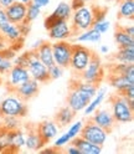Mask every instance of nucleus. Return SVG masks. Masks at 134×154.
Here are the masks:
<instances>
[{
    "label": "nucleus",
    "mask_w": 134,
    "mask_h": 154,
    "mask_svg": "<svg viewBox=\"0 0 134 154\" xmlns=\"http://www.w3.org/2000/svg\"><path fill=\"white\" fill-rule=\"evenodd\" d=\"M24 40H25V37H21L20 40H17V41H15V42H13V44H9V46H10L15 52H17V51H20V50L23 49V46H24Z\"/></svg>",
    "instance_id": "42"
},
{
    "label": "nucleus",
    "mask_w": 134,
    "mask_h": 154,
    "mask_svg": "<svg viewBox=\"0 0 134 154\" xmlns=\"http://www.w3.org/2000/svg\"><path fill=\"white\" fill-rule=\"evenodd\" d=\"M13 61L8 59H2L0 60V75H5L9 72V70L13 67Z\"/></svg>",
    "instance_id": "38"
},
{
    "label": "nucleus",
    "mask_w": 134,
    "mask_h": 154,
    "mask_svg": "<svg viewBox=\"0 0 134 154\" xmlns=\"http://www.w3.org/2000/svg\"><path fill=\"white\" fill-rule=\"evenodd\" d=\"M107 96V88L106 87H98L97 92H96V94L93 96V98L88 102V104L84 107V114L86 116H91L96 109L99 108V106L102 104V102L104 101V98H106Z\"/></svg>",
    "instance_id": "22"
},
{
    "label": "nucleus",
    "mask_w": 134,
    "mask_h": 154,
    "mask_svg": "<svg viewBox=\"0 0 134 154\" xmlns=\"http://www.w3.org/2000/svg\"><path fill=\"white\" fill-rule=\"evenodd\" d=\"M10 147V131L0 126V153H8Z\"/></svg>",
    "instance_id": "31"
},
{
    "label": "nucleus",
    "mask_w": 134,
    "mask_h": 154,
    "mask_svg": "<svg viewBox=\"0 0 134 154\" xmlns=\"http://www.w3.org/2000/svg\"><path fill=\"white\" fill-rule=\"evenodd\" d=\"M9 46V42L6 38L2 35V32H0V51H3L4 49H6V47Z\"/></svg>",
    "instance_id": "48"
},
{
    "label": "nucleus",
    "mask_w": 134,
    "mask_h": 154,
    "mask_svg": "<svg viewBox=\"0 0 134 154\" xmlns=\"http://www.w3.org/2000/svg\"><path fill=\"white\" fill-rule=\"evenodd\" d=\"M26 138H25V147L29 150H39L46 146V143L41 139L40 134L37 133L36 126L27 124L26 127Z\"/></svg>",
    "instance_id": "15"
},
{
    "label": "nucleus",
    "mask_w": 134,
    "mask_h": 154,
    "mask_svg": "<svg viewBox=\"0 0 134 154\" xmlns=\"http://www.w3.org/2000/svg\"><path fill=\"white\" fill-rule=\"evenodd\" d=\"M36 56L39 57V60L49 69L50 66L55 63L53 61V55H52V44L49 41H42L41 45L35 49Z\"/></svg>",
    "instance_id": "17"
},
{
    "label": "nucleus",
    "mask_w": 134,
    "mask_h": 154,
    "mask_svg": "<svg viewBox=\"0 0 134 154\" xmlns=\"http://www.w3.org/2000/svg\"><path fill=\"white\" fill-rule=\"evenodd\" d=\"M29 79H31L29 70L26 67H21L17 65H13V67L8 72V88L13 92L16 87L26 82Z\"/></svg>",
    "instance_id": "9"
},
{
    "label": "nucleus",
    "mask_w": 134,
    "mask_h": 154,
    "mask_svg": "<svg viewBox=\"0 0 134 154\" xmlns=\"http://www.w3.org/2000/svg\"><path fill=\"white\" fill-rule=\"evenodd\" d=\"M118 17L124 20H133L134 0H118Z\"/></svg>",
    "instance_id": "27"
},
{
    "label": "nucleus",
    "mask_w": 134,
    "mask_h": 154,
    "mask_svg": "<svg viewBox=\"0 0 134 154\" xmlns=\"http://www.w3.org/2000/svg\"><path fill=\"white\" fill-rule=\"evenodd\" d=\"M124 76L127 77L129 82L134 83V65H133V63H130V65H129L128 70H127L126 72H124Z\"/></svg>",
    "instance_id": "43"
},
{
    "label": "nucleus",
    "mask_w": 134,
    "mask_h": 154,
    "mask_svg": "<svg viewBox=\"0 0 134 154\" xmlns=\"http://www.w3.org/2000/svg\"><path fill=\"white\" fill-rule=\"evenodd\" d=\"M71 143L78 148L81 154H99L102 152V146L93 144V143L88 142L87 139H84V138H82L80 136L73 138L71 140Z\"/></svg>",
    "instance_id": "19"
},
{
    "label": "nucleus",
    "mask_w": 134,
    "mask_h": 154,
    "mask_svg": "<svg viewBox=\"0 0 134 154\" xmlns=\"http://www.w3.org/2000/svg\"><path fill=\"white\" fill-rule=\"evenodd\" d=\"M16 3H20V4H24V5H29L31 3V0H14Z\"/></svg>",
    "instance_id": "52"
},
{
    "label": "nucleus",
    "mask_w": 134,
    "mask_h": 154,
    "mask_svg": "<svg viewBox=\"0 0 134 154\" xmlns=\"http://www.w3.org/2000/svg\"><path fill=\"white\" fill-rule=\"evenodd\" d=\"M27 114V106L24 100L19 96L10 94L0 102V117L5 116H14V117L24 118Z\"/></svg>",
    "instance_id": "3"
},
{
    "label": "nucleus",
    "mask_w": 134,
    "mask_h": 154,
    "mask_svg": "<svg viewBox=\"0 0 134 154\" xmlns=\"http://www.w3.org/2000/svg\"><path fill=\"white\" fill-rule=\"evenodd\" d=\"M72 11H73V9H72L71 4L66 3V2H61L56 6V9L52 11L51 15L56 19H59V20H69L70 21Z\"/></svg>",
    "instance_id": "28"
},
{
    "label": "nucleus",
    "mask_w": 134,
    "mask_h": 154,
    "mask_svg": "<svg viewBox=\"0 0 134 154\" xmlns=\"http://www.w3.org/2000/svg\"><path fill=\"white\" fill-rule=\"evenodd\" d=\"M40 15H41V8L35 5L34 3H30L26 6V17H25V20L27 23H32Z\"/></svg>",
    "instance_id": "32"
},
{
    "label": "nucleus",
    "mask_w": 134,
    "mask_h": 154,
    "mask_svg": "<svg viewBox=\"0 0 134 154\" xmlns=\"http://www.w3.org/2000/svg\"><path fill=\"white\" fill-rule=\"evenodd\" d=\"M109 2H118V0H109Z\"/></svg>",
    "instance_id": "56"
},
{
    "label": "nucleus",
    "mask_w": 134,
    "mask_h": 154,
    "mask_svg": "<svg viewBox=\"0 0 134 154\" xmlns=\"http://www.w3.org/2000/svg\"><path fill=\"white\" fill-rule=\"evenodd\" d=\"M134 102L118 93L111 97V112L116 123H130L134 116Z\"/></svg>",
    "instance_id": "1"
},
{
    "label": "nucleus",
    "mask_w": 134,
    "mask_h": 154,
    "mask_svg": "<svg viewBox=\"0 0 134 154\" xmlns=\"http://www.w3.org/2000/svg\"><path fill=\"white\" fill-rule=\"evenodd\" d=\"M13 3H14V0H0V8L5 9V8H8L10 4H13Z\"/></svg>",
    "instance_id": "51"
},
{
    "label": "nucleus",
    "mask_w": 134,
    "mask_h": 154,
    "mask_svg": "<svg viewBox=\"0 0 134 154\" xmlns=\"http://www.w3.org/2000/svg\"><path fill=\"white\" fill-rule=\"evenodd\" d=\"M40 91V83L34 79H29L26 82H24L23 85H20L19 87H16L13 93H15L16 96H19L21 100H24L25 102L34 98L35 96L39 93Z\"/></svg>",
    "instance_id": "12"
},
{
    "label": "nucleus",
    "mask_w": 134,
    "mask_h": 154,
    "mask_svg": "<svg viewBox=\"0 0 134 154\" xmlns=\"http://www.w3.org/2000/svg\"><path fill=\"white\" fill-rule=\"evenodd\" d=\"M27 70L30 73L31 79L36 80L39 83H46L47 81H50L49 76V69L39 60V57L36 56L35 50H30V60H29Z\"/></svg>",
    "instance_id": "7"
},
{
    "label": "nucleus",
    "mask_w": 134,
    "mask_h": 154,
    "mask_svg": "<svg viewBox=\"0 0 134 154\" xmlns=\"http://www.w3.org/2000/svg\"><path fill=\"white\" fill-rule=\"evenodd\" d=\"M102 38V34L98 32L96 29L90 27L87 30L81 31L73 36L75 42L77 44H86V42H99Z\"/></svg>",
    "instance_id": "20"
},
{
    "label": "nucleus",
    "mask_w": 134,
    "mask_h": 154,
    "mask_svg": "<svg viewBox=\"0 0 134 154\" xmlns=\"http://www.w3.org/2000/svg\"><path fill=\"white\" fill-rule=\"evenodd\" d=\"M78 76L82 81L91 82L94 85H99L102 82L103 77H104V70L102 66V61L97 54L93 52L87 67H86Z\"/></svg>",
    "instance_id": "5"
},
{
    "label": "nucleus",
    "mask_w": 134,
    "mask_h": 154,
    "mask_svg": "<svg viewBox=\"0 0 134 154\" xmlns=\"http://www.w3.org/2000/svg\"><path fill=\"white\" fill-rule=\"evenodd\" d=\"M0 54H2V57L3 59H8V60H14V57L16 56V52L11 49L10 46H8L6 49H4L3 51H0Z\"/></svg>",
    "instance_id": "40"
},
{
    "label": "nucleus",
    "mask_w": 134,
    "mask_h": 154,
    "mask_svg": "<svg viewBox=\"0 0 134 154\" xmlns=\"http://www.w3.org/2000/svg\"><path fill=\"white\" fill-rule=\"evenodd\" d=\"M71 142V139H70V137H69V134L67 133H63L62 136H60L59 138H57L56 140H55V148H61V147H63V146H66V144H69Z\"/></svg>",
    "instance_id": "39"
},
{
    "label": "nucleus",
    "mask_w": 134,
    "mask_h": 154,
    "mask_svg": "<svg viewBox=\"0 0 134 154\" xmlns=\"http://www.w3.org/2000/svg\"><path fill=\"white\" fill-rule=\"evenodd\" d=\"M122 94L126 96V97H127L128 100L134 101V85H133V86H129V87H128L126 91L122 92Z\"/></svg>",
    "instance_id": "45"
},
{
    "label": "nucleus",
    "mask_w": 134,
    "mask_h": 154,
    "mask_svg": "<svg viewBox=\"0 0 134 154\" xmlns=\"http://www.w3.org/2000/svg\"><path fill=\"white\" fill-rule=\"evenodd\" d=\"M70 87L75 88L83 98H86L87 101H91L98 90V85L82 81L81 79H73L70 83Z\"/></svg>",
    "instance_id": "14"
},
{
    "label": "nucleus",
    "mask_w": 134,
    "mask_h": 154,
    "mask_svg": "<svg viewBox=\"0 0 134 154\" xmlns=\"http://www.w3.org/2000/svg\"><path fill=\"white\" fill-rule=\"evenodd\" d=\"M83 124H84V123H83L82 121H77V122H75L72 126H70L69 131H67L66 133L69 134V137H70L71 140H72L73 138H76V137H78V136H80V133H81V131H82Z\"/></svg>",
    "instance_id": "34"
},
{
    "label": "nucleus",
    "mask_w": 134,
    "mask_h": 154,
    "mask_svg": "<svg viewBox=\"0 0 134 154\" xmlns=\"http://www.w3.org/2000/svg\"><path fill=\"white\" fill-rule=\"evenodd\" d=\"M25 138L26 134L23 129L17 128L15 131H10V147L8 153H16L25 147Z\"/></svg>",
    "instance_id": "21"
},
{
    "label": "nucleus",
    "mask_w": 134,
    "mask_h": 154,
    "mask_svg": "<svg viewBox=\"0 0 134 154\" xmlns=\"http://www.w3.org/2000/svg\"><path fill=\"white\" fill-rule=\"evenodd\" d=\"M9 23V19L6 16V13H5V9L0 8V29H2L5 24Z\"/></svg>",
    "instance_id": "44"
},
{
    "label": "nucleus",
    "mask_w": 134,
    "mask_h": 154,
    "mask_svg": "<svg viewBox=\"0 0 134 154\" xmlns=\"http://www.w3.org/2000/svg\"><path fill=\"white\" fill-rule=\"evenodd\" d=\"M17 27H19V31H20L21 36L26 37L29 34H30V31H31V23H27L25 20V21H23L20 24H17Z\"/></svg>",
    "instance_id": "37"
},
{
    "label": "nucleus",
    "mask_w": 134,
    "mask_h": 154,
    "mask_svg": "<svg viewBox=\"0 0 134 154\" xmlns=\"http://www.w3.org/2000/svg\"><path fill=\"white\" fill-rule=\"evenodd\" d=\"M122 29H123V30L126 31L128 35L134 36V26H133V25H130V26H122Z\"/></svg>",
    "instance_id": "50"
},
{
    "label": "nucleus",
    "mask_w": 134,
    "mask_h": 154,
    "mask_svg": "<svg viewBox=\"0 0 134 154\" xmlns=\"http://www.w3.org/2000/svg\"><path fill=\"white\" fill-rule=\"evenodd\" d=\"M2 118V123L0 126H3L8 131H15L17 128L21 127V121L19 117H14V116H5V117H0Z\"/></svg>",
    "instance_id": "30"
},
{
    "label": "nucleus",
    "mask_w": 134,
    "mask_h": 154,
    "mask_svg": "<svg viewBox=\"0 0 134 154\" xmlns=\"http://www.w3.org/2000/svg\"><path fill=\"white\" fill-rule=\"evenodd\" d=\"M94 11L96 6H88L86 4L73 9L70 20L75 35L92 27L94 23Z\"/></svg>",
    "instance_id": "2"
},
{
    "label": "nucleus",
    "mask_w": 134,
    "mask_h": 154,
    "mask_svg": "<svg viewBox=\"0 0 134 154\" xmlns=\"http://www.w3.org/2000/svg\"><path fill=\"white\" fill-rule=\"evenodd\" d=\"M47 31H49L50 38L53 41H62L75 36L71 23H69V20H59Z\"/></svg>",
    "instance_id": "10"
},
{
    "label": "nucleus",
    "mask_w": 134,
    "mask_h": 154,
    "mask_svg": "<svg viewBox=\"0 0 134 154\" xmlns=\"http://www.w3.org/2000/svg\"><path fill=\"white\" fill-rule=\"evenodd\" d=\"M92 55H93V51L88 49V47L81 46L78 44L72 45V55H71L69 67H71V70L76 76H78L87 67Z\"/></svg>",
    "instance_id": "4"
},
{
    "label": "nucleus",
    "mask_w": 134,
    "mask_h": 154,
    "mask_svg": "<svg viewBox=\"0 0 134 154\" xmlns=\"http://www.w3.org/2000/svg\"><path fill=\"white\" fill-rule=\"evenodd\" d=\"M26 6L27 5H24V4L14 2L13 4H10L8 8H5V13H6V16L9 19V23L17 25V24L25 21Z\"/></svg>",
    "instance_id": "16"
},
{
    "label": "nucleus",
    "mask_w": 134,
    "mask_h": 154,
    "mask_svg": "<svg viewBox=\"0 0 134 154\" xmlns=\"http://www.w3.org/2000/svg\"><path fill=\"white\" fill-rule=\"evenodd\" d=\"M29 60H30V51H25L20 55H16L13 60V63L17 65V66H21V67H26L27 69Z\"/></svg>",
    "instance_id": "33"
},
{
    "label": "nucleus",
    "mask_w": 134,
    "mask_h": 154,
    "mask_svg": "<svg viewBox=\"0 0 134 154\" xmlns=\"http://www.w3.org/2000/svg\"><path fill=\"white\" fill-rule=\"evenodd\" d=\"M53 152H56V149L49 148V149H44V150H42V153H53Z\"/></svg>",
    "instance_id": "55"
},
{
    "label": "nucleus",
    "mask_w": 134,
    "mask_h": 154,
    "mask_svg": "<svg viewBox=\"0 0 134 154\" xmlns=\"http://www.w3.org/2000/svg\"><path fill=\"white\" fill-rule=\"evenodd\" d=\"M3 59V57H2V54H0V60H2Z\"/></svg>",
    "instance_id": "57"
},
{
    "label": "nucleus",
    "mask_w": 134,
    "mask_h": 154,
    "mask_svg": "<svg viewBox=\"0 0 134 154\" xmlns=\"http://www.w3.org/2000/svg\"><path fill=\"white\" fill-rule=\"evenodd\" d=\"M91 2L92 0H71V6H72V9H76V8L82 6L84 4H88Z\"/></svg>",
    "instance_id": "46"
},
{
    "label": "nucleus",
    "mask_w": 134,
    "mask_h": 154,
    "mask_svg": "<svg viewBox=\"0 0 134 154\" xmlns=\"http://www.w3.org/2000/svg\"><path fill=\"white\" fill-rule=\"evenodd\" d=\"M92 114L93 116L91 117V121L94 122L97 126L102 127L103 129H106L108 133L116 126V121L113 118V114L108 108H101V109L97 108Z\"/></svg>",
    "instance_id": "11"
},
{
    "label": "nucleus",
    "mask_w": 134,
    "mask_h": 154,
    "mask_svg": "<svg viewBox=\"0 0 134 154\" xmlns=\"http://www.w3.org/2000/svg\"><path fill=\"white\" fill-rule=\"evenodd\" d=\"M90 101H87L86 98H83L82 96L76 91L75 88L70 87L69 90V96H67V106L73 109L76 113L80 112V111H83L84 107L88 104Z\"/></svg>",
    "instance_id": "18"
},
{
    "label": "nucleus",
    "mask_w": 134,
    "mask_h": 154,
    "mask_svg": "<svg viewBox=\"0 0 134 154\" xmlns=\"http://www.w3.org/2000/svg\"><path fill=\"white\" fill-rule=\"evenodd\" d=\"M75 116H76V112H75L73 109H71L69 106H65V107H62L59 112L56 113V116H55V122L59 124V126H61V127L69 126V124L72 123Z\"/></svg>",
    "instance_id": "24"
},
{
    "label": "nucleus",
    "mask_w": 134,
    "mask_h": 154,
    "mask_svg": "<svg viewBox=\"0 0 134 154\" xmlns=\"http://www.w3.org/2000/svg\"><path fill=\"white\" fill-rule=\"evenodd\" d=\"M72 45L71 42L62 40V41H56L52 44V55H53V61L56 65H59L62 69L70 66V60L72 55Z\"/></svg>",
    "instance_id": "8"
},
{
    "label": "nucleus",
    "mask_w": 134,
    "mask_h": 154,
    "mask_svg": "<svg viewBox=\"0 0 134 154\" xmlns=\"http://www.w3.org/2000/svg\"><path fill=\"white\" fill-rule=\"evenodd\" d=\"M0 32H2V35L8 40L9 44H13V42L20 40V38L23 37L20 31H19L17 25L16 24H11V23L5 24L2 29H0Z\"/></svg>",
    "instance_id": "25"
},
{
    "label": "nucleus",
    "mask_w": 134,
    "mask_h": 154,
    "mask_svg": "<svg viewBox=\"0 0 134 154\" xmlns=\"http://www.w3.org/2000/svg\"><path fill=\"white\" fill-rule=\"evenodd\" d=\"M108 51H109L108 50V46H106V45H102L101 46V52L102 54H108Z\"/></svg>",
    "instance_id": "53"
},
{
    "label": "nucleus",
    "mask_w": 134,
    "mask_h": 154,
    "mask_svg": "<svg viewBox=\"0 0 134 154\" xmlns=\"http://www.w3.org/2000/svg\"><path fill=\"white\" fill-rule=\"evenodd\" d=\"M57 21H59V19L53 17L52 15H49V16L45 19V29H46V30H49V29H51Z\"/></svg>",
    "instance_id": "41"
},
{
    "label": "nucleus",
    "mask_w": 134,
    "mask_h": 154,
    "mask_svg": "<svg viewBox=\"0 0 134 154\" xmlns=\"http://www.w3.org/2000/svg\"><path fill=\"white\" fill-rule=\"evenodd\" d=\"M108 82L114 90H117L118 93H122L126 91L129 86H133L134 83L129 82L128 79L124 75H118V73H109Z\"/></svg>",
    "instance_id": "23"
},
{
    "label": "nucleus",
    "mask_w": 134,
    "mask_h": 154,
    "mask_svg": "<svg viewBox=\"0 0 134 154\" xmlns=\"http://www.w3.org/2000/svg\"><path fill=\"white\" fill-rule=\"evenodd\" d=\"M114 41L117 42L118 47H130L134 46V36L128 35L122 29V26H119L114 32Z\"/></svg>",
    "instance_id": "29"
},
{
    "label": "nucleus",
    "mask_w": 134,
    "mask_h": 154,
    "mask_svg": "<svg viewBox=\"0 0 134 154\" xmlns=\"http://www.w3.org/2000/svg\"><path fill=\"white\" fill-rule=\"evenodd\" d=\"M112 60L120 63H134V46L119 47V50L113 55Z\"/></svg>",
    "instance_id": "26"
},
{
    "label": "nucleus",
    "mask_w": 134,
    "mask_h": 154,
    "mask_svg": "<svg viewBox=\"0 0 134 154\" xmlns=\"http://www.w3.org/2000/svg\"><path fill=\"white\" fill-rule=\"evenodd\" d=\"M92 27L96 29V30H97L98 32H101V34H106L109 30V27H111V23L107 20V19H104V20H102V21L93 23Z\"/></svg>",
    "instance_id": "35"
},
{
    "label": "nucleus",
    "mask_w": 134,
    "mask_h": 154,
    "mask_svg": "<svg viewBox=\"0 0 134 154\" xmlns=\"http://www.w3.org/2000/svg\"><path fill=\"white\" fill-rule=\"evenodd\" d=\"M37 133L40 134L41 139L47 144L50 140H52L53 138L57 137L59 134V124H57L55 121H50V119H46L42 121L41 123H39L36 126Z\"/></svg>",
    "instance_id": "13"
},
{
    "label": "nucleus",
    "mask_w": 134,
    "mask_h": 154,
    "mask_svg": "<svg viewBox=\"0 0 134 154\" xmlns=\"http://www.w3.org/2000/svg\"><path fill=\"white\" fill-rule=\"evenodd\" d=\"M80 137L87 139L93 144H97V146H103L107 140L108 132L90 119L86 124H83Z\"/></svg>",
    "instance_id": "6"
},
{
    "label": "nucleus",
    "mask_w": 134,
    "mask_h": 154,
    "mask_svg": "<svg viewBox=\"0 0 134 154\" xmlns=\"http://www.w3.org/2000/svg\"><path fill=\"white\" fill-rule=\"evenodd\" d=\"M62 73H63V69H62V67H60L59 65L53 63L52 66L49 67L50 80H57V79H60V77L62 76Z\"/></svg>",
    "instance_id": "36"
},
{
    "label": "nucleus",
    "mask_w": 134,
    "mask_h": 154,
    "mask_svg": "<svg viewBox=\"0 0 134 154\" xmlns=\"http://www.w3.org/2000/svg\"><path fill=\"white\" fill-rule=\"evenodd\" d=\"M51 0H31V3H34L35 5H37L39 8H44L50 4Z\"/></svg>",
    "instance_id": "47"
},
{
    "label": "nucleus",
    "mask_w": 134,
    "mask_h": 154,
    "mask_svg": "<svg viewBox=\"0 0 134 154\" xmlns=\"http://www.w3.org/2000/svg\"><path fill=\"white\" fill-rule=\"evenodd\" d=\"M66 152H67V153H70V154H81L80 150H78V148L76 147V146H73L72 143H71V146H69V148H67Z\"/></svg>",
    "instance_id": "49"
},
{
    "label": "nucleus",
    "mask_w": 134,
    "mask_h": 154,
    "mask_svg": "<svg viewBox=\"0 0 134 154\" xmlns=\"http://www.w3.org/2000/svg\"><path fill=\"white\" fill-rule=\"evenodd\" d=\"M41 42L42 41H36V42H34V45H32V50H35V49H37L40 45H41Z\"/></svg>",
    "instance_id": "54"
}]
</instances>
